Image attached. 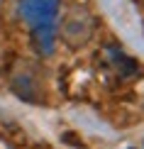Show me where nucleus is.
Masks as SVG:
<instances>
[{
  "mask_svg": "<svg viewBox=\"0 0 144 149\" xmlns=\"http://www.w3.org/2000/svg\"><path fill=\"white\" fill-rule=\"evenodd\" d=\"M90 34H93V22H90L88 12H83V10L68 12L64 20V39L68 44H73V47L86 44L90 39Z\"/></svg>",
  "mask_w": 144,
  "mask_h": 149,
  "instance_id": "f257e3e1",
  "label": "nucleus"
}]
</instances>
